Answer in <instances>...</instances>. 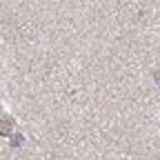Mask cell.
Instances as JSON below:
<instances>
[]
</instances>
